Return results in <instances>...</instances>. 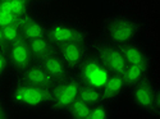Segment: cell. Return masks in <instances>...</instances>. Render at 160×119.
Listing matches in <instances>:
<instances>
[{
    "mask_svg": "<svg viewBox=\"0 0 160 119\" xmlns=\"http://www.w3.org/2000/svg\"><path fill=\"white\" fill-rule=\"evenodd\" d=\"M49 87H41L13 78L7 92V100L13 109L22 112H38L48 109L50 101Z\"/></svg>",
    "mask_w": 160,
    "mask_h": 119,
    "instance_id": "obj_1",
    "label": "cell"
},
{
    "mask_svg": "<svg viewBox=\"0 0 160 119\" xmlns=\"http://www.w3.org/2000/svg\"><path fill=\"white\" fill-rule=\"evenodd\" d=\"M46 37L55 47L71 42H92L95 38L83 22L65 16H57L48 19Z\"/></svg>",
    "mask_w": 160,
    "mask_h": 119,
    "instance_id": "obj_2",
    "label": "cell"
},
{
    "mask_svg": "<svg viewBox=\"0 0 160 119\" xmlns=\"http://www.w3.org/2000/svg\"><path fill=\"white\" fill-rule=\"evenodd\" d=\"M141 23L131 14H115L105 18L101 24L99 38L113 45L121 46L132 40H136L141 33Z\"/></svg>",
    "mask_w": 160,
    "mask_h": 119,
    "instance_id": "obj_3",
    "label": "cell"
},
{
    "mask_svg": "<svg viewBox=\"0 0 160 119\" xmlns=\"http://www.w3.org/2000/svg\"><path fill=\"white\" fill-rule=\"evenodd\" d=\"M82 81L79 76L73 72L65 78L57 81L50 91V101L48 110L54 114H64L71 104L78 99V92L81 88Z\"/></svg>",
    "mask_w": 160,
    "mask_h": 119,
    "instance_id": "obj_4",
    "label": "cell"
},
{
    "mask_svg": "<svg viewBox=\"0 0 160 119\" xmlns=\"http://www.w3.org/2000/svg\"><path fill=\"white\" fill-rule=\"evenodd\" d=\"M131 102L135 107L151 117H159L160 114V91L152 77L131 86L128 90Z\"/></svg>",
    "mask_w": 160,
    "mask_h": 119,
    "instance_id": "obj_5",
    "label": "cell"
},
{
    "mask_svg": "<svg viewBox=\"0 0 160 119\" xmlns=\"http://www.w3.org/2000/svg\"><path fill=\"white\" fill-rule=\"evenodd\" d=\"M92 54L101 63L102 67L112 74H122L127 67V63L117 45L106 42L95 37L92 41Z\"/></svg>",
    "mask_w": 160,
    "mask_h": 119,
    "instance_id": "obj_6",
    "label": "cell"
},
{
    "mask_svg": "<svg viewBox=\"0 0 160 119\" xmlns=\"http://www.w3.org/2000/svg\"><path fill=\"white\" fill-rule=\"evenodd\" d=\"M5 50L9 64V74L12 77L17 76L19 72H22L31 63L35 62L31 54L28 42L24 38H19L17 41L7 45Z\"/></svg>",
    "mask_w": 160,
    "mask_h": 119,
    "instance_id": "obj_7",
    "label": "cell"
},
{
    "mask_svg": "<svg viewBox=\"0 0 160 119\" xmlns=\"http://www.w3.org/2000/svg\"><path fill=\"white\" fill-rule=\"evenodd\" d=\"M92 42H71L57 46V52L72 72H76L92 52Z\"/></svg>",
    "mask_w": 160,
    "mask_h": 119,
    "instance_id": "obj_8",
    "label": "cell"
},
{
    "mask_svg": "<svg viewBox=\"0 0 160 119\" xmlns=\"http://www.w3.org/2000/svg\"><path fill=\"white\" fill-rule=\"evenodd\" d=\"M76 73L79 76V78H81V81L83 83L94 86L99 90H101L102 85L105 83L106 78L109 77V74H112L102 67L101 63L94 57L92 52H91V55L85 60V63L76 71Z\"/></svg>",
    "mask_w": 160,
    "mask_h": 119,
    "instance_id": "obj_9",
    "label": "cell"
},
{
    "mask_svg": "<svg viewBox=\"0 0 160 119\" xmlns=\"http://www.w3.org/2000/svg\"><path fill=\"white\" fill-rule=\"evenodd\" d=\"M119 49H121V52L127 65H142V67L151 68L152 58H151L150 51L137 38L121 45Z\"/></svg>",
    "mask_w": 160,
    "mask_h": 119,
    "instance_id": "obj_10",
    "label": "cell"
},
{
    "mask_svg": "<svg viewBox=\"0 0 160 119\" xmlns=\"http://www.w3.org/2000/svg\"><path fill=\"white\" fill-rule=\"evenodd\" d=\"M12 78L21 79V81H24L27 83H32L41 87H49V88H51L57 82L37 62L31 63L27 68H24L22 72H19L17 76Z\"/></svg>",
    "mask_w": 160,
    "mask_h": 119,
    "instance_id": "obj_11",
    "label": "cell"
},
{
    "mask_svg": "<svg viewBox=\"0 0 160 119\" xmlns=\"http://www.w3.org/2000/svg\"><path fill=\"white\" fill-rule=\"evenodd\" d=\"M127 92V85L122 74H109L101 87V94L105 102L112 104L121 99Z\"/></svg>",
    "mask_w": 160,
    "mask_h": 119,
    "instance_id": "obj_12",
    "label": "cell"
},
{
    "mask_svg": "<svg viewBox=\"0 0 160 119\" xmlns=\"http://www.w3.org/2000/svg\"><path fill=\"white\" fill-rule=\"evenodd\" d=\"M36 62L52 77L54 81H60V79H63L67 76H69L71 73H73L67 67V64L63 62V59L59 57L57 50L54 52H51V54L46 55L45 58L36 60Z\"/></svg>",
    "mask_w": 160,
    "mask_h": 119,
    "instance_id": "obj_13",
    "label": "cell"
},
{
    "mask_svg": "<svg viewBox=\"0 0 160 119\" xmlns=\"http://www.w3.org/2000/svg\"><path fill=\"white\" fill-rule=\"evenodd\" d=\"M126 85H127V90L136 85L143 79L151 77V68L149 67H142V65H127L124 72L122 73Z\"/></svg>",
    "mask_w": 160,
    "mask_h": 119,
    "instance_id": "obj_14",
    "label": "cell"
},
{
    "mask_svg": "<svg viewBox=\"0 0 160 119\" xmlns=\"http://www.w3.org/2000/svg\"><path fill=\"white\" fill-rule=\"evenodd\" d=\"M31 54L33 60H40L45 58L46 55L51 54V52L55 51V45L52 44L48 37H41V38H36V40H31V41H27Z\"/></svg>",
    "mask_w": 160,
    "mask_h": 119,
    "instance_id": "obj_15",
    "label": "cell"
},
{
    "mask_svg": "<svg viewBox=\"0 0 160 119\" xmlns=\"http://www.w3.org/2000/svg\"><path fill=\"white\" fill-rule=\"evenodd\" d=\"M78 99H81L82 101L87 102L88 105L105 102L102 99L101 90H99L94 86H90L87 83H83V82L81 85V88H79V92H78Z\"/></svg>",
    "mask_w": 160,
    "mask_h": 119,
    "instance_id": "obj_16",
    "label": "cell"
},
{
    "mask_svg": "<svg viewBox=\"0 0 160 119\" xmlns=\"http://www.w3.org/2000/svg\"><path fill=\"white\" fill-rule=\"evenodd\" d=\"M90 108L91 105H88L87 102L82 101L81 99H76L63 115L69 119H88Z\"/></svg>",
    "mask_w": 160,
    "mask_h": 119,
    "instance_id": "obj_17",
    "label": "cell"
},
{
    "mask_svg": "<svg viewBox=\"0 0 160 119\" xmlns=\"http://www.w3.org/2000/svg\"><path fill=\"white\" fill-rule=\"evenodd\" d=\"M113 117V110L110 109V104L99 102L91 105L88 119H110Z\"/></svg>",
    "mask_w": 160,
    "mask_h": 119,
    "instance_id": "obj_18",
    "label": "cell"
},
{
    "mask_svg": "<svg viewBox=\"0 0 160 119\" xmlns=\"http://www.w3.org/2000/svg\"><path fill=\"white\" fill-rule=\"evenodd\" d=\"M3 28V36H4V41H5V46L17 41V40L22 38V28L17 22L9 23L7 26H4Z\"/></svg>",
    "mask_w": 160,
    "mask_h": 119,
    "instance_id": "obj_19",
    "label": "cell"
},
{
    "mask_svg": "<svg viewBox=\"0 0 160 119\" xmlns=\"http://www.w3.org/2000/svg\"><path fill=\"white\" fill-rule=\"evenodd\" d=\"M9 76V64L7 58L5 47H0V87H2L5 78Z\"/></svg>",
    "mask_w": 160,
    "mask_h": 119,
    "instance_id": "obj_20",
    "label": "cell"
},
{
    "mask_svg": "<svg viewBox=\"0 0 160 119\" xmlns=\"http://www.w3.org/2000/svg\"><path fill=\"white\" fill-rule=\"evenodd\" d=\"M14 117V109L9 102L0 105V119H9Z\"/></svg>",
    "mask_w": 160,
    "mask_h": 119,
    "instance_id": "obj_21",
    "label": "cell"
},
{
    "mask_svg": "<svg viewBox=\"0 0 160 119\" xmlns=\"http://www.w3.org/2000/svg\"><path fill=\"white\" fill-rule=\"evenodd\" d=\"M55 2H58V0H32V4L38 7V5H49Z\"/></svg>",
    "mask_w": 160,
    "mask_h": 119,
    "instance_id": "obj_22",
    "label": "cell"
},
{
    "mask_svg": "<svg viewBox=\"0 0 160 119\" xmlns=\"http://www.w3.org/2000/svg\"><path fill=\"white\" fill-rule=\"evenodd\" d=\"M8 100H7V95H4L3 92H2V88H0V105H3V104H7Z\"/></svg>",
    "mask_w": 160,
    "mask_h": 119,
    "instance_id": "obj_23",
    "label": "cell"
},
{
    "mask_svg": "<svg viewBox=\"0 0 160 119\" xmlns=\"http://www.w3.org/2000/svg\"><path fill=\"white\" fill-rule=\"evenodd\" d=\"M0 47H5V41H4V36H3V28L0 27Z\"/></svg>",
    "mask_w": 160,
    "mask_h": 119,
    "instance_id": "obj_24",
    "label": "cell"
},
{
    "mask_svg": "<svg viewBox=\"0 0 160 119\" xmlns=\"http://www.w3.org/2000/svg\"><path fill=\"white\" fill-rule=\"evenodd\" d=\"M22 2H26V3H30V4H32V0H22ZM36 7V5H35Z\"/></svg>",
    "mask_w": 160,
    "mask_h": 119,
    "instance_id": "obj_25",
    "label": "cell"
}]
</instances>
